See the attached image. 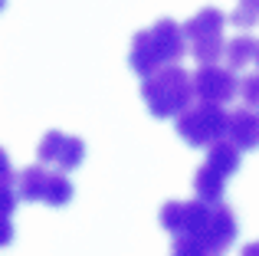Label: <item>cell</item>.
<instances>
[{
	"instance_id": "obj_1",
	"label": "cell",
	"mask_w": 259,
	"mask_h": 256,
	"mask_svg": "<svg viewBox=\"0 0 259 256\" xmlns=\"http://www.w3.org/2000/svg\"><path fill=\"white\" fill-rule=\"evenodd\" d=\"M161 227L174 240L197 243L200 250L220 256L233 246L236 240V214L223 200L207 204V200H167L161 207Z\"/></svg>"
},
{
	"instance_id": "obj_2",
	"label": "cell",
	"mask_w": 259,
	"mask_h": 256,
	"mask_svg": "<svg viewBox=\"0 0 259 256\" xmlns=\"http://www.w3.org/2000/svg\"><path fill=\"white\" fill-rule=\"evenodd\" d=\"M184 53H187L184 26H177L174 20L164 17V20H158L154 26L135 33L132 53H128V66H132L141 79H148L151 72L164 69V66H177Z\"/></svg>"
},
{
	"instance_id": "obj_3",
	"label": "cell",
	"mask_w": 259,
	"mask_h": 256,
	"mask_svg": "<svg viewBox=\"0 0 259 256\" xmlns=\"http://www.w3.org/2000/svg\"><path fill=\"white\" fill-rule=\"evenodd\" d=\"M141 99L154 118H177L194 105V79L181 66H164L141 82Z\"/></svg>"
},
{
	"instance_id": "obj_4",
	"label": "cell",
	"mask_w": 259,
	"mask_h": 256,
	"mask_svg": "<svg viewBox=\"0 0 259 256\" xmlns=\"http://www.w3.org/2000/svg\"><path fill=\"white\" fill-rule=\"evenodd\" d=\"M223 26H227V17H223L217 7H203L190 17V23L184 26V39H187L190 56L200 66H213L217 59L223 56Z\"/></svg>"
},
{
	"instance_id": "obj_5",
	"label": "cell",
	"mask_w": 259,
	"mask_h": 256,
	"mask_svg": "<svg viewBox=\"0 0 259 256\" xmlns=\"http://www.w3.org/2000/svg\"><path fill=\"white\" fill-rule=\"evenodd\" d=\"M17 197L36 200V204H50V207H66L72 200V184L56 167L30 164L17 174Z\"/></svg>"
},
{
	"instance_id": "obj_6",
	"label": "cell",
	"mask_w": 259,
	"mask_h": 256,
	"mask_svg": "<svg viewBox=\"0 0 259 256\" xmlns=\"http://www.w3.org/2000/svg\"><path fill=\"white\" fill-rule=\"evenodd\" d=\"M227 122H230V115L223 112V105L194 102L190 109H184L177 115V135L190 148H210L213 141L227 138Z\"/></svg>"
},
{
	"instance_id": "obj_7",
	"label": "cell",
	"mask_w": 259,
	"mask_h": 256,
	"mask_svg": "<svg viewBox=\"0 0 259 256\" xmlns=\"http://www.w3.org/2000/svg\"><path fill=\"white\" fill-rule=\"evenodd\" d=\"M39 164L46 167H56V171H76L85 158V141L76 138V135H66V132H46L39 138Z\"/></svg>"
},
{
	"instance_id": "obj_8",
	"label": "cell",
	"mask_w": 259,
	"mask_h": 256,
	"mask_svg": "<svg viewBox=\"0 0 259 256\" xmlns=\"http://www.w3.org/2000/svg\"><path fill=\"white\" fill-rule=\"evenodd\" d=\"M194 99L197 102H210V105H227L230 99L236 96V76L233 69H227V66H200V69L194 72Z\"/></svg>"
},
{
	"instance_id": "obj_9",
	"label": "cell",
	"mask_w": 259,
	"mask_h": 256,
	"mask_svg": "<svg viewBox=\"0 0 259 256\" xmlns=\"http://www.w3.org/2000/svg\"><path fill=\"white\" fill-rule=\"evenodd\" d=\"M227 138L233 141L240 151H253L259 148V115L249 109H236L227 122Z\"/></svg>"
},
{
	"instance_id": "obj_10",
	"label": "cell",
	"mask_w": 259,
	"mask_h": 256,
	"mask_svg": "<svg viewBox=\"0 0 259 256\" xmlns=\"http://www.w3.org/2000/svg\"><path fill=\"white\" fill-rule=\"evenodd\" d=\"M223 191H227V178H223L217 167H210L207 161H203V164L197 167V174H194V194H197V200L217 204V200H223Z\"/></svg>"
},
{
	"instance_id": "obj_11",
	"label": "cell",
	"mask_w": 259,
	"mask_h": 256,
	"mask_svg": "<svg viewBox=\"0 0 259 256\" xmlns=\"http://www.w3.org/2000/svg\"><path fill=\"white\" fill-rule=\"evenodd\" d=\"M223 59H227V69L243 72L249 63H256V39L246 36V33L227 39V46H223Z\"/></svg>"
},
{
	"instance_id": "obj_12",
	"label": "cell",
	"mask_w": 259,
	"mask_h": 256,
	"mask_svg": "<svg viewBox=\"0 0 259 256\" xmlns=\"http://www.w3.org/2000/svg\"><path fill=\"white\" fill-rule=\"evenodd\" d=\"M207 164L217 167L223 178H230V174H236V167H240V148H236L230 138L213 141V145L207 148Z\"/></svg>"
},
{
	"instance_id": "obj_13",
	"label": "cell",
	"mask_w": 259,
	"mask_h": 256,
	"mask_svg": "<svg viewBox=\"0 0 259 256\" xmlns=\"http://www.w3.org/2000/svg\"><path fill=\"white\" fill-rule=\"evenodd\" d=\"M227 23H236L240 30L256 26L259 23V0H236V10L227 17Z\"/></svg>"
},
{
	"instance_id": "obj_14",
	"label": "cell",
	"mask_w": 259,
	"mask_h": 256,
	"mask_svg": "<svg viewBox=\"0 0 259 256\" xmlns=\"http://www.w3.org/2000/svg\"><path fill=\"white\" fill-rule=\"evenodd\" d=\"M236 96L243 99V109L259 112V72H249V76H243V82L236 86Z\"/></svg>"
},
{
	"instance_id": "obj_15",
	"label": "cell",
	"mask_w": 259,
	"mask_h": 256,
	"mask_svg": "<svg viewBox=\"0 0 259 256\" xmlns=\"http://www.w3.org/2000/svg\"><path fill=\"white\" fill-rule=\"evenodd\" d=\"M17 210V184H0V217H10Z\"/></svg>"
},
{
	"instance_id": "obj_16",
	"label": "cell",
	"mask_w": 259,
	"mask_h": 256,
	"mask_svg": "<svg viewBox=\"0 0 259 256\" xmlns=\"http://www.w3.org/2000/svg\"><path fill=\"white\" fill-rule=\"evenodd\" d=\"M171 256H213V253L200 250L197 243H184V240H174V250H171Z\"/></svg>"
},
{
	"instance_id": "obj_17",
	"label": "cell",
	"mask_w": 259,
	"mask_h": 256,
	"mask_svg": "<svg viewBox=\"0 0 259 256\" xmlns=\"http://www.w3.org/2000/svg\"><path fill=\"white\" fill-rule=\"evenodd\" d=\"M0 184H17V174H13V164L4 148H0Z\"/></svg>"
},
{
	"instance_id": "obj_18",
	"label": "cell",
	"mask_w": 259,
	"mask_h": 256,
	"mask_svg": "<svg viewBox=\"0 0 259 256\" xmlns=\"http://www.w3.org/2000/svg\"><path fill=\"white\" fill-rule=\"evenodd\" d=\"M10 243H13V224H10V217H0V250Z\"/></svg>"
},
{
	"instance_id": "obj_19",
	"label": "cell",
	"mask_w": 259,
	"mask_h": 256,
	"mask_svg": "<svg viewBox=\"0 0 259 256\" xmlns=\"http://www.w3.org/2000/svg\"><path fill=\"white\" fill-rule=\"evenodd\" d=\"M243 256H259V240H253V243L243 246Z\"/></svg>"
},
{
	"instance_id": "obj_20",
	"label": "cell",
	"mask_w": 259,
	"mask_h": 256,
	"mask_svg": "<svg viewBox=\"0 0 259 256\" xmlns=\"http://www.w3.org/2000/svg\"><path fill=\"white\" fill-rule=\"evenodd\" d=\"M256 63H259V39H256Z\"/></svg>"
},
{
	"instance_id": "obj_21",
	"label": "cell",
	"mask_w": 259,
	"mask_h": 256,
	"mask_svg": "<svg viewBox=\"0 0 259 256\" xmlns=\"http://www.w3.org/2000/svg\"><path fill=\"white\" fill-rule=\"evenodd\" d=\"M4 7H7V0H0V10H4Z\"/></svg>"
}]
</instances>
